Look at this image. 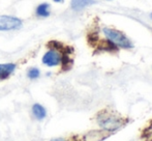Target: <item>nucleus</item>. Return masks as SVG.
<instances>
[{"label":"nucleus","instance_id":"nucleus-12","mask_svg":"<svg viewBox=\"0 0 152 141\" xmlns=\"http://www.w3.org/2000/svg\"><path fill=\"white\" fill-rule=\"evenodd\" d=\"M150 18H151V20H152V12L150 14Z\"/></svg>","mask_w":152,"mask_h":141},{"label":"nucleus","instance_id":"nucleus-8","mask_svg":"<svg viewBox=\"0 0 152 141\" xmlns=\"http://www.w3.org/2000/svg\"><path fill=\"white\" fill-rule=\"evenodd\" d=\"M106 136L104 135L102 131H91L88 134H86L84 137L85 141H100L104 139Z\"/></svg>","mask_w":152,"mask_h":141},{"label":"nucleus","instance_id":"nucleus-1","mask_svg":"<svg viewBox=\"0 0 152 141\" xmlns=\"http://www.w3.org/2000/svg\"><path fill=\"white\" fill-rule=\"evenodd\" d=\"M102 33L107 37V40L116 46L117 48L122 49H132L134 47L132 43L123 32L117 30L114 28H109V27H104L102 28Z\"/></svg>","mask_w":152,"mask_h":141},{"label":"nucleus","instance_id":"nucleus-10","mask_svg":"<svg viewBox=\"0 0 152 141\" xmlns=\"http://www.w3.org/2000/svg\"><path fill=\"white\" fill-rule=\"evenodd\" d=\"M51 141H66V139H64V138H54Z\"/></svg>","mask_w":152,"mask_h":141},{"label":"nucleus","instance_id":"nucleus-3","mask_svg":"<svg viewBox=\"0 0 152 141\" xmlns=\"http://www.w3.org/2000/svg\"><path fill=\"white\" fill-rule=\"evenodd\" d=\"M98 123L104 131L113 132L121 127L122 121L120 118L114 116V115H109V116L104 115V116L98 117Z\"/></svg>","mask_w":152,"mask_h":141},{"label":"nucleus","instance_id":"nucleus-9","mask_svg":"<svg viewBox=\"0 0 152 141\" xmlns=\"http://www.w3.org/2000/svg\"><path fill=\"white\" fill-rule=\"evenodd\" d=\"M40 76V70L37 68H30L27 70V77L31 80H35Z\"/></svg>","mask_w":152,"mask_h":141},{"label":"nucleus","instance_id":"nucleus-13","mask_svg":"<svg viewBox=\"0 0 152 141\" xmlns=\"http://www.w3.org/2000/svg\"><path fill=\"white\" fill-rule=\"evenodd\" d=\"M151 141H152V140H151Z\"/></svg>","mask_w":152,"mask_h":141},{"label":"nucleus","instance_id":"nucleus-7","mask_svg":"<svg viewBox=\"0 0 152 141\" xmlns=\"http://www.w3.org/2000/svg\"><path fill=\"white\" fill-rule=\"evenodd\" d=\"M36 17L39 18H48L51 15V6L49 3H40L35 10Z\"/></svg>","mask_w":152,"mask_h":141},{"label":"nucleus","instance_id":"nucleus-11","mask_svg":"<svg viewBox=\"0 0 152 141\" xmlns=\"http://www.w3.org/2000/svg\"><path fill=\"white\" fill-rule=\"evenodd\" d=\"M53 1H54V2H62L63 0H53Z\"/></svg>","mask_w":152,"mask_h":141},{"label":"nucleus","instance_id":"nucleus-5","mask_svg":"<svg viewBox=\"0 0 152 141\" xmlns=\"http://www.w3.org/2000/svg\"><path fill=\"white\" fill-rule=\"evenodd\" d=\"M95 3V0H72L70 1V7L76 12H79V10L89 7V6L93 5Z\"/></svg>","mask_w":152,"mask_h":141},{"label":"nucleus","instance_id":"nucleus-2","mask_svg":"<svg viewBox=\"0 0 152 141\" xmlns=\"http://www.w3.org/2000/svg\"><path fill=\"white\" fill-rule=\"evenodd\" d=\"M22 20L17 17L7 16V15L0 16V31L18 30L22 27Z\"/></svg>","mask_w":152,"mask_h":141},{"label":"nucleus","instance_id":"nucleus-4","mask_svg":"<svg viewBox=\"0 0 152 141\" xmlns=\"http://www.w3.org/2000/svg\"><path fill=\"white\" fill-rule=\"evenodd\" d=\"M17 65L15 63H0V81L7 79L15 72Z\"/></svg>","mask_w":152,"mask_h":141},{"label":"nucleus","instance_id":"nucleus-6","mask_svg":"<svg viewBox=\"0 0 152 141\" xmlns=\"http://www.w3.org/2000/svg\"><path fill=\"white\" fill-rule=\"evenodd\" d=\"M32 114H33L35 119H37V120H42V119H45L47 116V110L42 105L36 103L32 106Z\"/></svg>","mask_w":152,"mask_h":141}]
</instances>
